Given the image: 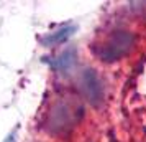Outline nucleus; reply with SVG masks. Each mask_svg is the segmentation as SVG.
Masks as SVG:
<instances>
[{
  "instance_id": "obj_1",
  "label": "nucleus",
  "mask_w": 146,
  "mask_h": 142,
  "mask_svg": "<svg viewBox=\"0 0 146 142\" xmlns=\"http://www.w3.org/2000/svg\"><path fill=\"white\" fill-rule=\"evenodd\" d=\"M133 45H135V35L126 30H118V32H113L112 36L102 45L99 56L102 58V61L112 63L125 56L131 50Z\"/></svg>"
},
{
  "instance_id": "obj_2",
  "label": "nucleus",
  "mask_w": 146,
  "mask_h": 142,
  "mask_svg": "<svg viewBox=\"0 0 146 142\" xmlns=\"http://www.w3.org/2000/svg\"><path fill=\"white\" fill-rule=\"evenodd\" d=\"M77 121V112L76 109L71 108V104L67 102H56L54 108L49 112V121H48V129L49 132H62L71 129Z\"/></svg>"
},
{
  "instance_id": "obj_3",
  "label": "nucleus",
  "mask_w": 146,
  "mask_h": 142,
  "mask_svg": "<svg viewBox=\"0 0 146 142\" xmlns=\"http://www.w3.org/2000/svg\"><path fill=\"white\" fill-rule=\"evenodd\" d=\"M80 89L84 96L87 98V101L92 106H100L104 101V84L100 81L97 71L92 68H86L80 73Z\"/></svg>"
},
{
  "instance_id": "obj_4",
  "label": "nucleus",
  "mask_w": 146,
  "mask_h": 142,
  "mask_svg": "<svg viewBox=\"0 0 146 142\" xmlns=\"http://www.w3.org/2000/svg\"><path fill=\"white\" fill-rule=\"evenodd\" d=\"M76 60H77V51H76L74 48H67V50H64L59 56L53 58V61H51L49 65H51V68L56 69V71L67 73V71H71L74 68Z\"/></svg>"
},
{
  "instance_id": "obj_5",
  "label": "nucleus",
  "mask_w": 146,
  "mask_h": 142,
  "mask_svg": "<svg viewBox=\"0 0 146 142\" xmlns=\"http://www.w3.org/2000/svg\"><path fill=\"white\" fill-rule=\"evenodd\" d=\"M77 30L76 25H67V27H62L59 28L58 32H54V33H49L48 36L43 38V45H59V43H64V41L71 36Z\"/></svg>"
},
{
  "instance_id": "obj_6",
  "label": "nucleus",
  "mask_w": 146,
  "mask_h": 142,
  "mask_svg": "<svg viewBox=\"0 0 146 142\" xmlns=\"http://www.w3.org/2000/svg\"><path fill=\"white\" fill-rule=\"evenodd\" d=\"M7 142H15V141H13V137H10V139H8Z\"/></svg>"
}]
</instances>
